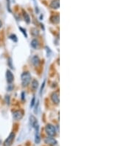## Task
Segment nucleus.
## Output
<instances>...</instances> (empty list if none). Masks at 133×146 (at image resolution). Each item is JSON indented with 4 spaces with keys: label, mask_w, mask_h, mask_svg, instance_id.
Returning a JSON list of instances; mask_svg holds the SVG:
<instances>
[{
    "label": "nucleus",
    "mask_w": 133,
    "mask_h": 146,
    "mask_svg": "<svg viewBox=\"0 0 133 146\" xmlns=\"http://www.w3.org/2000/svg\"><path fill=\"white\" fill-rule=\"evenodd\" d=\"M51 100L52 101L56 103V104H59V91H56L53 92L51 95Z\"/></svg>",
    "instance_id": "0eeeda50"
},
{
    "label": "nucleus",
    "mask_w": 133,
    "mask_h": 146,
    "mask_svg": "<svg viewBox=\"0 0 133 146\" xmlns=\"http://www.w3.org/2000/svg\"><path fill=\"white\" fill-rule=\"evenodd\" d=\"M59 6H60L59 0H53L50 5V7L52 9H59Z\"/></svg>",
    "instance_id": "1a4fd4ad"
},
{
    "label": "nucleus",
    "mask_w": 133,
    "mask_h": 146,
    "mask_svg": "<svg viewBox=\"0 0 133 146\" xmlns=\"http://www.w3.org/2000/svg\"><path fill=\"white\" fill-rule=\"evenodd\" d=\"M10 38L12 39V40H13L14 39V41H17V38H16V36H15V35H11L10 36Z\"/></svg>",
    "instance_id": "dca6fc26"
},
{
    "label": "nucleus",
    "mask_w": 133,
    "mask_h": 146,
    "mask_svg": "<svg viewBox=\"0 0 133 146\" xmlns=\"http://www.w3.org/2000/svg\"><path fill=\"white\" fill-rule=\"evenodd\" d=\"M44 84H45V81L42 83V86H41V92L42 91V90H43V89H44Z\"/></svg>",
    "instance_id": "a211bd4d"
},
{
    "label": "nucleus",
    "mask_w": 133,
    "mask_h": 146,
    "mask_svg": "<svg viewBox=\"0 0 133 146\" xmlns=\"http://www.w3.org/2000/svg\"><path fill=\"white\" fill-rule=\"evenodd\" d=\"M20 30H22V33H23L24 34L25 37H27V34H26V32H24V30H23L22 28H20Z\"/></svg>",
    "instance_id": "6ab92c4d"
},
{
    "label": "nucleus",
    "mask_w": 133,
    "mask_h": 146,
    "mask_svg": "<svg viewBox=\"0 0 133 146\" xmlns=\"http://www.w3.org/2000/svg\"><path fill=\"white\" fill-rule=\"evenodd\" d=\"M40 137H39V134H37L36 135V140H35V142H36V144H39V142H40Z\"/></svg>",
    "instance_id": "2eb2a0df"
},
{
    "label": "nucleus",
    "mask_w": 133,
    "mask_h": 146,
    "mask_svg": "<svg viewBox=\"0 0 133 146\" xmlns=\"http://www.w3.org/2000/svg\"><path fill=\"white\" fill-rule=\"evenodd\" d=\"M2 23L1 20H0V28H1V27H2Z\"/></svg>",
    "instance_id": "aec40b11"
},
{
    "label": "nucleus",
    "mask_w": 133,
    "mask_h": 146,
    "mask_svg": "<svg viewBox=\"0 0 133 146\" xmlns=\"http://www.w3.org/2000/svg\"><path fill=\"white\" fill-rule=\"evenodd\" d=\"M6 79H7L8 83H11L13 81L14 76L13 75V73L11 72V71L7 70V72H6Z\"/></svg>",
    "instance_id": "6e6552de"
},
{
    "label": "nucleus",
    "mask_w": 133,
    "mask_h": 146,
    "mask_svg": "<svg viewBox=\"0 0 133 146\" xmlns=\"http://www.w3.org/2000/svg\"><path fill=\"white\" fill-rule=\"evenodd\" d=\"M45 131L47 134L50 137H54L56 134V130L54 126L51 124H47L45 127Z\"/></svg>",
    "instance_id": "f03ea898"
},
{
    "label": "nucleus",
    "mask_w": 133,
    "mask_h": 146,
    "mask_svg": "<svg viewBox=\"0 0 133 146\" xmlns=\"http://www.w3.org/2000/svg\"><path fill=\"white\" fill-rule=\"evenodd\" d=\"M30 123H31V125L32 126V127L34 128L36 131H38V129H39L38 121H37L36 118L33 115H31L30 117Z\"/></svg>",
    "instance_id": "20e7f679"
},
{
    "label": "nucleus",
    "mask_w": 133,
    "mask_h": 146,
    "mask_svg": "<svg viewBox=\"0 0 133 146\" xmlns=\"http://www.w3.org/2000/svg\"><path fill=\"white\" fill-rule=\"evenodd\" d=\"M14 137H15V134L13 133H11L8 137L5 139V141L4 142V145L5 146H10L14 140Z\"/></svg>",
    "instance_id": "7ed1b4c3"
},
{
    "label": "nucleus",
    "mask_w": 133,
    "mask_h": 146,
    "mask_svg": "<svg viewBox=\"0 0 133 146\" xmlns=\"http://www.w3.org/2000/svg\"><path fill=\"white\" fill-rule=\"evenodd\" d=\"M13 117L15 120H19L23 117V111L21 110H17L13 112Z\"/></svg>",
    "instance_id": "423d86ee"
},
{
    "label": "nucleus",
    "mask_w": 133,
    "mask_h": 146,
    "mask_svg": "<svg viewBox=\"0 0 133 146\" xmlns=\"http://www.w3.org/2000/svg\"><path fill=\"white\" fill-rule=\"evenodd\" d=\"M2 143V142H1V140H0V144H1Z\"/></svg>",
    "instance_id": "412c9836"
},
{
    "label": "nucleus",
    "mask_w": 133,
    "mask_h": 146,
    "mask_svg": "<svg viewBox=\"0 0 133 146\" xmlns=\"http://www.w3.org/2000/svg\"><path fill=\"white\" fill-rule=\"evenodd\" d=\"M32 64L35 66H37L39 65V64H40V59H39V58L37 55H35V56L33 57V58H32Z\"/></svg>",
    "instance_id": "9b49d317"
},
{
    "label": "nucleus",
    "mask_w": 133,
    "mask_h": 146,
    "mask_svg": "<svg viewBox=\"0 0 133 146\" xmlns=\"http://www.w3.org/2000/svg\"><path fill=\"white\" fill-rule=\"evenodd\" d=\"M39 46V41L36 40V39H33L31 41V46L34 49H37Z\"/></svg>",
    "instance_id": "4468645a"
},
{
    "label": "nucleus",
    "mask_w": 133,
    "mask_h": 146,
    "mask_svg": "<svg viewBox=\"0 0 133 146\" xmlns=\"http://www.w3.org/2000/svg\"><path fill=\"white\" fill-rule=\"evenodd\" d=\"M23 16H24V18L25 21H26L27 23H28V24H29L30 21H31L30 16H29V15L28 14V13L25 12L24 10H23Z\"/></svg>",
    "instance_id": "f8f14e48"
},
{
    "label": "nucleus",
    "mask_w": 133,
    "mask_h": 146,
    "mask_svg": "<svg viewBox=\"0 0 133 146\" xmlns=\"http://www.w3.org/2000/svg\"><path fill=\"white\" fill-rule=\"evenodd\" d=\"M38 86H39V82L36 80H35V79L33 80L32 83H31V87H32V89L33 90H36V89H37Z\"/></svg>",
    "instance_id": "ddd939ff"
},
{
    "label": "nucleus",
    "mask_w": 133,
    "mask_h": 146,
    "mask_svg": "<svg viewBox=\"0 0 133 146\" xmlns=\"http://www.w3.org/2000/svg\"><path fill=\"white\" fill-rule=\"evenodd\" d=\"M21 78V83L24 87L28 86L31 81V75L28 72H23Z\"/></svg>",
    "instance_id": "f257e3e1"
},
{
    "label": "nucleus",
    "mask_w": 133,
    "mask_h": 146,
    "mask_svg": "<svg viewBox=\"0 0 133 146\" xmlns=\"http://www.w3.org/2000/svg\"><path fill=\"white\" fill-rule=\"evenodd\" d=\"M59 20H60V18H59V15L52 16L50 18V21H51V22L53 23V24H59Z\"/></svg>",
    "instance_id": "9d476101"
},
{
    "label": "nucleus",
    "mask_w": 133,
    "mask_h": 146,
    "mask_svg": "<svg viewBox=\"0 0 133 146\" xmlns=\"http://www.w3.org/2000/svg\"><path fill=\"white\" fill-rule=\"evenodd\" d=\"M35 104V97H33V100H32V102H31V107H33Z\"/></svg>",
    "instance_id": "f3484780"
},
{
    "label": "nucleus",
    "mask_w": 133,
    "mask_h": 146,
    "mask_svg": "<svg viewBox=\"0 0 133 146\" xmlns=\"http://www.w3.org/2000/svg\"><path fill=\"white\" fill-rule=\"evenodd\" d=\"M44 142L46 144L51 145V146H54V145H57V141L54 138H52V137H50V136L45 138Z\"/></svg>",
    "instance_id": "39448f33"
}]
</instances>
